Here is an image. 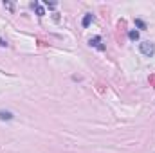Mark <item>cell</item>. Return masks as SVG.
I'll return each instance as SVG.
<instances>
[{
	"label": "cell",
	"mask_w": 155,
	"mask_h": 153,
	"mask_svg": "<svg viewBox=\"0 0 155 153\" xmlns=\"http://www.w3.org/2000/svg\"><path fill=\"white\" fill-rule=\"evenodd\" d=\"M139 50H141V54L152 58L155 54V43H152V41H143V43H139Z\"/></svg>",
	"instance_id": "1"
},
{
	"label": "cell",
	"mask_w": 155,
	"mask_h": 153,
	"mask_svg": "<svg viewBox=\"0 0 155 153\" xmlns=\"http://www.w3.org/2000/svg\"><path fill=\"white\" fill-rule=\"evenodd\" d=\"M88 43H90V47H96V49H99V50H103V49H105V47L101 45V38H99V36L92 38L90 41H88Z\"/></svg>",
	"instance_id": "2"
},
{
	"label": "cell",
	"mask_w": 155,
	"mask_h": 153,
	"mask_svg": "<svg viewBox=\"0 0 155 153\" xmlns=\"http://www.w3.org/2000/svg\"><path fill=\"white\" fill-rule=\"evenodd\" d=\"M15 115L13 112H7V110H0V121H11Z\"/></svg>",
	"instance_id": "3"
},
{
	"label": "cell",
	"mask_w": 155,
	"mask_h": 153,
	"mask_svg": "<svg viewBox=\"0 0 155 153\" xmlns=\"http://www.w3.org/2000/svg\"><path fill=\"white\" fill-rule=\"evenodd\" d=\"M31 7H33V9H36V13H38V16H43V15H45V11L41 9V5H40L38 2H33V4H31Z\"/></svg>",
	"instance_id": "4"
},
{
	"label": "cell",
	"mask_w": 155,
	"mask_h": 153,
	"mask_svg": "<svg viewBox=\"0 0 155 153\" xmlns=\"http://www.w3.org/2000/svg\"><path fill=\"white\" fill-rule=\"evenodd\" d=\"M92 20H94V16H92V15H85V18H83V22H81V25H83V27H88V24H90Z\"/></svg>",
	"instance_id": "5"
},
{
	"label": "cell",
	"mask_w": 155,
	"mask_h": 153,
	"mask_svg": "<svg viewBox=\"0 0 155 153\" xmlns=\"http://www.w3.org/2000/svg\"><path fill=\"white\" fill-rule=\"evenodd\" d=\"M128 38L134 40V41H135V40H139V31H130V33H128Z\"/></svg>",
	"instance_id": "6"
},
{
	"label": "cell",
	"mask_w": 155,
	"mask_h": 153,
	"mask_svg": "<svg viewBox=\"0 0 155 153\" xmlns=\"http://www.w3.org/2000/svg\"><path fill=\"white\" fill-rule=\"evenodd\" d=\"M135 25H137V27H141V29H144V27H146L143 20H135Z\"/></svg>",
	"instance_id": "7"
},
{
	"label": "cell",
	"mask_w": 155,
	"mask_h": 153,
	"mask_svg": "<svg viewBox=\"0 0 155 153\" xmlns=\"http://www.w3.org/2000/svg\"><path fill=\"white\" fill-rule=\"evenodd\" d=\"M5 45H7V43H5V41H4V40L0 38V47H5Z\"/></svg>",
	"instance_id": "8"
}]
</instances>
